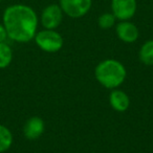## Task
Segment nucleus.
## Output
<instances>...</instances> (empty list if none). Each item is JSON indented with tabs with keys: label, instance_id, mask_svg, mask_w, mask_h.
<instances>
[{
	"label": "nucleus",
	"instance_id": "1",
	"mask_svg": "<svg viewBox=\"0 0 153 153\" xmlns=\"http://www.w3.org/2000/svg\"><path fill=\"white\" fill-rule=\"evenodd\" d=\"M2 24L7 38L15 42L26 43L35 38L38 17L34 10L25 4H13L4 10Z\"/></svg>",
	"mask_w": 153,
	"mask_h": 153
},
{
	"label": "nucleus",
	"instance_id": "2",
	"mask_svg": "<svg viewBox=\"0 0 153 153\" xmlns=\"http://www.w3.org/2000/svg\"><path fill=\"white\" fill-rule=\"evenodd\" d=\"M96 78L104 87L112 89L124 82L126 69L117 60H105L97 66Z\"/></svg>",
	"mask_w": 153,
	"mask_h": 153
},
{
	"label": "nucleus",
	"instance_id": "3",
	"mask_svg": "<svg viewBox=\"0 0 153 153\" xmlns=\"http://www.w3.org/2000/svg\"><path fill=\"white\" fill-rule=\"evenodd\" d=\"M35 41L42 51L47 53H56L63 46V38L59 33L55 32L53 30L45 28L44 30L37 33Z\"/></svg>",
	"mask_w": 153,
	"mask_h": 153
},
{
	"label": "nucleus",
	"instance_id": "4",
	"mask_svg": "<svg viewBox=\"0 0 153 153\" xmlns=\"http://www.w3.org/2000/svg\"><path fill=\"white\" fill-rule=\"evenodd\" d=\"M91 0H60L62 12L71 18H80L89 12Z\"/></svg>",
	"mask_w": 153,
	"mask_h": 153
},
{
	"label": "nucleus",
	"instance_id": "5",
	"mask_svg": "<svg viewBox=\"0 0 153 153\" xmlns=\"http://www.w3.org/2000/svg\"><path fill=\"white\" fill-rule=\"evenodd\" d=\"M111 9L117 19L127 21L135 14L136 0H112Z\"/></svg>",
	"mask_w": 153,
	"mask_h": 153
},
{
	"label": "nucleus",
	"instance_id": "6",
	"mask_svg": "<svg viewBox=\"0 0 153 153\" xmlns=\"http://www.w3.org/2000/svg\"><path fill=\"white\" fill-rule=\"evenodd\" d=\"M63 14L60 5L49 4L41 14V23L46 30H55L61 24Z\"/></svg>",
	"mask_w": 153,
	"mask_h": 153
},
{
	"label": "nucleus",
	"instance_id": "7",
	"mask_svg": "<svg viewBox=\"0 0 153 153\" xmlns=\"http://www.w3.org/2000/svg\"><path fill=\"white\" fill-rule=\"evenodd\" d=\"M43 132H44V122L39 117H33L28 119L23 126V134L27 140H37L42 135Z\"/></svg>",
	"mask_w": 153,
	"mask_h": 153
},
{
	"label": "nucleus",
	"instance_id": "8",
	"mask_svg": "<svg viewBox=\"0 0 153 153\" xmlns=\"http://www.w3.org/2000/svg\"><path fill=\"white\" fill-rule=\"evenodd\" d=\"M117 35L124 42L132 43L137 40L138 30L131 22L122 21L117 25Z\"/></svg>",
	"mask_w": 153,
	"mask_h": 153
},
{
	"label": "nucleus",
	"instance_id": "9",
	"mask_svg": "<svg viewBox=\"0 0 153 153\" xmlns=\"http://www.w3.org/2000/svg\"><path fill=\"white\" fill-rule=\"evenodd\" d=\"M109 102L112 108L120 112L127 110L130 104L128 96L122 90H113L109 97Z\"/></svg>",
	"mask_w": 153,
	"mask_h": 153
},
{
	"label": "nucleus",
	"instance_id": "10",
	"mask_svg": "<svg viewBox=\"0 0 153 153\" xmlns=\"http://www.w3.org/2000/svg\"><path fill=\"white\" fill-rule=\"evenodd\" d=\"M13 144V134L4 125H0V153H3L11 148Z\"/></svg>",
	"mask_w": 153,
	"mask_h": 153
},
{
	"label": "nucleus",
	"instance_id": "11",
	"mask_svg": "<svg viewBox=\"0 0 153 153\" xmlns=\"http://www.w3.org/2000/svg\"><path fill=\"white\" fill-rule=\"evenodd\" d=\"M13 60V51L7 42L0 43V69L7 68Z\"/></svg>",
	"mask_w": 153,
	"mask_h": 153
},
{
	"label": "nucleus",
	"instance_id": "12",
	"mask_svg": "<svg viewBox=\"0 0 153 153\" xmlns=\"http://www.w3.org/2000/svg\"><path fill=\"white\" fill-rule=\"evenodd\" d=\"M140 59L146 65H153V40L146 42L140 51Z\"/></svg>",
	"mask_w": 153,
	"mask_h": 153
},
{
	"label": "nucleus",
	"instance_id": "13",
	"mask_svg": "<svg viewBox=\"0 0 153 153\" xmlns=\"http://www.w3.org/2000/svg\"><path fill=\"white\" fill-rule=\"evenodd\" d=\"M115 19L114 15L111 13H105L102 14L99 18V26L103 30H108V28L112 27V25L114 24Z\"/></svg>",
	"mask_w": 153,
	"mask_h": 153
},
{
	"label": "nucleus",
	"instance_id": "14",
	"mask_svg": "<svg viewBox=\"0 0 153 153\" xmlns=\"http://www.w3.org/2000/svg\"><path fill=\"white\" fill-rule=\"evenodd\" d=\"M7 39V30H5L4 26L2 23H0V43L1 42H5Z\"/></svg>",
	"mask_w": 153,
	"mask_h": 153
},
{
	"label": "nucleus",
	"instance_id": "15",
	"mask_svg": "<svg viewBox=\"0 0 153 153\" xmlns=\"http://www.w3.org/2000/svg\"><path fill=\"white\" fill-rule=\"evenodd\" d=\"M0 3H1V0H0Z\"/></svg>",
	"mask_w": 153,
	"mask_h": 153
}]
</instances>
